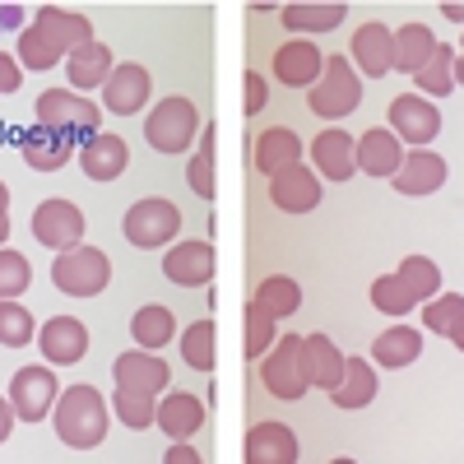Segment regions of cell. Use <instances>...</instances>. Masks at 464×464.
<instances>
[{"label": "cell", "instance_id": "obj_1", "mask_svg": "<svg viewBox=\"0 0 464 464\" xmlns=\"http://www.w3.org/2000/svg\"><path fill=\"white\" fill-rule=\"evenodd\" d=\"M84 43H93V19L74 14V10H61V5H43L24 24L14 56H19L24 70H52Z\"/></svg>", "mask_w": 464, "mask_h": 464}, {"label": "cell", "instance_id": "obj_2", "mask_svg": "<svg viewBox=\"0 0 464 464\" xmlns=\"http://www.w3.org/2000/svg\"><path fill=\"white\" fill-rule=\"evenodd\" d=\"M52 422L70 450H93L107 437V404L93 385H65L52 409Z\"/></svg>", "mask_w": 464, "mask_h": 464}, {"label": "cell", "instance_id": "obj_3", "mask_svg": "<svg viewBox=\"0 0 464 464\" xmlns=\"http://www.w3.org/2000/svg\"><path fill=\"white\" fill-rule=\"evenodd\" d=\"M33 116H37V126H52V130H65L74 140H93L102 135V107L84 93H74V89H47V93H37L33 102Z\"/></svg>", "mask_w": 464, "mask_h": 464}, {"label": "cell", "instance_id": "obj_4", "mask_svg": "<svg viewBox=\"0 0 464 464\" xmlns=\"http://www.w3.org/2000/svg\"><path fill=\"white\" fill-rule=\"evenodd\" d=\"M306 102H312V111L321 121H343V116L362 102V80H358L353 61L343 52H325V70H321V80H316Z\"/></svg>", "mask_w": 464, "mask_h": 464}, {"label": "cell", "instance_id": "obj_5", "mask_svg": "<svg viewBox=\"0 0 464 464\" xmlns=\"http://www.w3.org/2000/svg\"><path fill=\"white\" fill-rule=\"evenodd\" d=\"M196 135H200V111L181 93L163 98L144 116V140H149V149H159V153H186L190 144H196Z\"/></svg>", "mask_w": 464, "mask_h": 464}, {"label": "cell", "instance_id": "obj_6", "mask_svg": "<svg viewBox=\"0 0 464 464\" xmlns=\"http://www.w3.org/2000/svg\"><path fill=\"white\" fill-rule=\"evenodd\" d=\"M121 232H126V242L140 246V251H159L168 242H177V232H181V209L163 196H144L126 209L121 218Z\"/></svg>", "mask_w": 464, "mask_h": 464}, {"label": "cell", "instance_id": "obj_7", "mask_svg": "<svg viewBox=\"0 0 464 464\" xmlns=\"http://www.w3.org/2000/svg\"><path fill=\"white\" fill-rule=\"evenodd\" d=\"M52 284H56L65 297H98V293L111 284V260H107L98 246L80 242L74 251H61V256H56Z\"/></svg>", "mask_w": 464, "mask_h": 464}, {"label": "cell", "instance_id": "obj_8", "mask_svg": "<svg viewBox=\"0 0 464 464\" xmlns=\"http://www.w3.org/2000/svg\"><path fill=\"white\" fill-rule=\"evenodd\" d=\"M260 385L275 400H302L306 372H302V334H279L275 348L260 358Z\"/></svg>", "mask_w": 464, "mask_h": 464}, {"label": "cell", "instance_id": "obj_9", "mask_svg": "<svg viewBox=\"0 0 464 464\" xmlns=\"http://www.w3.org/2000/svg\"><path fill=\"white\" fill-rule=\"evenodd\" d=\"M61 391H65V385H56V372H52L47 362L19 367V372L10 376V409H14V418H24V422H43V418L56 409Z\"/></svg>", "mask_w": 464, "mask_h": 464}, {"label": "cell", "instance_id": "obj_10", "mask_svg": "<svg viewBox=\"0 0 464 464\" xmlns=\"http://www.w3.org/2000/svg\"><path fill=\"white\" fill-rule=\"evenodd\" d=\"M84 209L70 200H43L33 209V237L43 242L47 251H74L84 242Z\"/></svg>", "mask_w": 464, "mask_h": 464}, {"label": "cell", "instance_id": "obj_11", "mask_svg": "<svg viewBox=\"0 0 464 464\" xmlns=\"http://www.w3.org/2000/svg\"><path fill=\"white\" fill-rule=\"evenodd\" d=\"M111 381H116V391H121V395H140V400L159 404V391H168L172 372H168V362L159 353H116Z\"/></svg>", "mask_w": 464, "mask_h": 464}, {"label": "cell", "instance_id": "obj_12", "mask_svg": "<svg viewBox=\"0 0 464 464\" xmlns=\"http://www.w3.org/2000/svg\"><path fill=\"white\" fill-rule=\"evenodd\" d=\"M391 130L413 144V149H428L441 135V107L432 98H418V93H400L391 102Z\"/></svg>", "mask_w": 464, "mask_h": 464}, {"label": "cell", "instance_id": "obj_13", "mask_svg": "<svg viewBox=\"0 0 464 464\" xmlns=\"http://www.w3.org/2000/svg\"><path fill=\"white\" fill-rule=\"evenodd\" d=\"M348 61H353L358 74H372V80H385L395 70V28L385 24H362L348 43Z\"/></svg>", "mask_w": 464, "mask_h": 464}, {"label": "cell", "instance_id": "obj_14", "mask_svg": "<svg viewBox=\"0 0 464 464\" xmlns=\"http://www.w3.org/2000/svg\"><path fill=\"white\" fill-rule=\"evenodd\" d=\"M214 265H218L214 242L190 237V242H177V246L163 256V275H168L172 284H181V288H205V284L214 279Z\"/></svg>", "mask_w": 464, "mask_h": 464}, {"label": "cell", "instance_id": "obj_15", "mask_svg": "<svg viewBox=\"0 0 464 464\" xmlns=\"http://www.w3.org/2000/svg\"><path fill=\"white\" fill-rule=\"evenodd\" d=\"M325 70V52L312 43V37H293L275 52V80L288 84V89H316Z\"/></svg>", "mask_w": 464, "mask_h": 464}, {"label": "cell", "instance_id": "obj_16", "mask_svg": "<svg viewBox=\"0 0 464 464\" xmlns=\"http://www.w3.org/2000/svg\"><path fill=\"white\" fill-rule=\"evenodd\" d=\"M149 93H153L149 70L135 65V61H121L111 70V80L102 84V107L116 111V116H135V111L149 107Z\"/></svg>", "mask_w": 464, "mask_h": 464}, {"label": "cell", "instance_id": "obj_17", "mask_svg": "<svg viewBox=\"0 0 464 464\" xmlns=\"http://www.w3.org/2000/svg\"><path fill=\"white\" fill-rule=\"evenodd\" d=\"M37 348H43L47 367H70V362H80L89 353V330L74 316H52L43 330H37Z\"/></svg>", "mask_w": 464, "mask_h": 464}, {"label": "cell", "instance_id": "obj_18", "mask_svg": "<svg viewBox=\"0 0 464 464\" xmlns=\"http://www.w3.org/2000/svg\"><path fill=\"white\" fill-rule=\"evenodd\" d=\"M269 200L284 214H312L321 205V177L312 168H284L279 177H269Z\"/></svg>", "mask_w": 464, "mask_h": 464}, {"label": "cell", "instance_id": "obj_19", "mask_svg": "<svg viewBox=\"0 0 464 464\" xmlns=\"http://www.w3.org/2000/svg\"><path fill=\"white\" fill-rule=\"evenodd\" d=\"M19 153H24V163L33 172H61L74 159V135L52 130V126H33V130H24Z\"/></svg>", "mask_w": 464, "mask_h": 464}, {"label": "cell", "instance_id": "obj_20", "mask_svg": "<svg viewBox=\"0 0 464 464\" xmlns=\"http://www.w3.org/2000/svg\"><path fill=\"white\" fill-rule=\"evenodd\" d=\"M391 181L400 196H432V190L446 186V159L432 149H413V153H404V163Z\"/></svg>", "mask_w": 464, "mask_h": 464}, {"label": "cell", "instance_id": "obj_21", "mask_svg": "<svg viewBox=\"0 0 464 464\" xmlns=\"http://www.w3.org/2000/svg\"><path fill=\"white\" fill-rule=\"evenodd\" d=\"M312 163L321 177L330 181H348L358 172V140L348 135V130H321L312 140Z\"/></svg>", "mask_w": 464, "mask_h": 464}, {"label": "cell", "instance_id": "obj_22", "mask_svg": "<svg viewBox=\"0 0 464 464\" xmlns=\"http://www.w3.org/2000/svg\"><path fill=\"white\" fill-rule=\"evenodd\" d=\"M246 464H297V437L288 422H256L246 432Z\"/></svg>", "mask_w": 464, "mask_h": 464}, {"label": "cell", "instance_id": "obj_23", "mask_svg": "<svg viewBox=\"0 0 464 464\" xmlns=\"http://www.w3.org/2000/svg\"><path fill=\"white\" fill-rule=\"evenodd\" d=\"M400 163H404V144H400V135L391 130V126H372V130H362V140H358V172H367V177H395L400 172Z\"/></svg>", "mask_w": 464, "mask_h": 464}, {"label": "cell", "instance_id": "obj_24", "mask_svg": "<svg viewBox=\"0 0 464 464\" xmlns=\"http://www.w3.org/2000/svg\"><path fill=\"white\" fill-rule=\"evenodd\" d=\"M80 168H84V177L89 181H116L126 168H130V149H126V140L121 135H93L84 149H80Z\"/></svg>", "mask_w": 464, "mask_h": 464}, {"label": "cell", "instance_id": "obj_25", "mask_svg": "<svg viewBox=\"0 0 464 464\" xmlns=\"http://www.w3.org/2000/svg\"><path fill=\"white\" fill-rule=\"evenodd\" d=\"M348 19V5L343 0H297V5H284L279 10V24L288 33H302V37H312V33H330Z\"/></svg>", "mask_w": 464, "mask_h": 464}, {"label": "cell", "instance_id": "obj_26", "mask_svg": "<svg viewBox=\"0 0 464 464\" xmlns=\"http://www.w3.org/2000/svg\"><path fill=\"white\" fill-rule=\"evenodd\" d=\"M159 432H168L172 441H190L200 428H205V404L196 395H186V391H172L159 400Z\"/></svg>", "mask_w": 464, "mask_h": 464}, {"label": "cell", "instance_id": "obj_27", "mask_svg": "<svg viewBox=\"0 0 464 464\" xmlns=\"http://www.w3.org/2000/svg\"><path fill=\"white\" fill-rule=\"evenodd\" d=\"M297 163H302V140H297V130L269 126V130L256 135V168H260L265 177H279L284 168H297Z\"/></svg>", "mask_w": 464, "mask_h": 464}, {"label": "cell", "instance_id": "obj_28", "mask_svg": "<svg viewBox=\"0 0 464 464\" xmlns=\"http://www.w3.org/2000/svg\"><path fill=\"white\" fill-rule=\"evenodd\" d=\"M302 372H306V385L334 391V381L343 376V353L334 348L330 334H306L302 339Z\"/></svg>", "mask_w": 464, "mask_h": 464}, {"label": "cell", "instance_id": "obj_29", "mask_svg": "<svg viewBox=\"0 0 464 464\" xmlns=\"http://www.w3.org/2000/svg\"><path fill=\"white\" fill-rule=\"evenodd\" d=\"M65 70H70V84L89 93V89H102V84L111 80L116 61H111V47H102L98 37H93V43L74 47V52L65 56Z\"/></svg>", "mask_w": 464, "mask_h": 464}, {"label": "cell", "instance_id": "obj_30", "mask_svg": "<svg viewBox=\"0 0 464 464\" xmlns=\"http://www.w3.org/2000/svg\"><path fill=\"white\" fill-rule=\"evenodd\" d=\"M334 409H367L376 400V372L367 358H343V376L334 381L330 391Z\"/></svg>", "mask_w": 464, "mask_h": 464}, {"label": "cell", "instance_id": "obj_31", "mask_svg": "<svg viewBox=\"0 0 464 464\" xmlns=\"http://www.w3.org/2000/svg\"><path fill=\"white\" fill-rule=\"evenodd\" d=\"M130 334H135V343L144 348V353H163V348L177 339V316L163 302H149L130 316Z\"/></svg>", "mask_w": 464, "mask_h": 464}, {"label": "cell", "instance_id": "obj_32", "mask_svg": "<svg viewBox=\"0 0 464 464\" xmlns=\"http://www.w3.org/2000/svg\"><path fill=\"white\" fill-rule=\"evenodd\" d=\"M418 353H422V334H418L413 325H391V330H381V334L372 339V362L391 367V372L418 362Z\"/></svg>", "mask_w": 464, "mask_h": 464}, {"label": "cell", "instance_id": "obj_33", "mask_svg": "<svg viewBox=\"0 0 464 464\" xmlns=\"http://www.w3.org/2000/svg\"><path fill=\"white\" fill-rule=\"evenodd\" d=\"M432 52H437V37H432V28L428 24H404V28H395V70H404V74H418L422 65L432 61Z\"/></svg>", "mask_w": 464, "mask_h": 464}, {"label": "cell", "instance_id": "obj_34", "mask_svg": "<svg viewBox=\"0 0 464 464\" xmlns=\"http://www.w3.org/2000/svg\"><path fill=\"white\" fill-rule=\"evenodd\" d=\"M251 306H260L269 321H284V316H293L297 306H302V288H297V279H288V275H269V279L256 284Z\"/></svg>", "mask_w": 464, "mask_h": 464}, {"label": "cell", "instance_id": "obj_35", "mask_svg": "<svg viewBox=\"0 0 464 464\" xmlns=\"http://www.w3.org/2000/svg\"><path fill=\"white\" fill-rule=\"evenodd\" d=\"M218 135H214V126L209 130H200V149H196V159L186 163V186L196 190L200 200H214L218 196Z\"/></svg>", "mask_w": 464, "mask_h": 464}, {"label": "cell", "instance_id": "obj_36", "mask_svg": "<svg viewBox=\"0 0 464 464\" xmlns=\"http://www.w3.org/2000/svg\"><path fill=\"white\" fill-rule=\"evenodd\" d=\"M181 358L196 372H214V362H218V325L209 316L181 330Z\"/></svg>", "mask_w": 464, "mask_h": 464}, {"label": "cell", "instance_id": "obj_37", "mask_svg": "<svg viewBox=\"0 0 464 464\" xmlns=\"http://www.w3.org/2000/svg\"><path fill=\"white\" fill-rule=\"evenodd\" d=\"M422 325H428L432 334H441V339H459L464 334V297L459 293H441V297H432L428 306H422Z\"/></svg>", "mask_w": 464, "mask_h": 464}, {"label": "cell", "instance_id": "obj_38", "mask_svg": "<svg viewBox=\"0 0 464 464\" xmlns=\"http://www.w3.org/2000/svg\"><path fill=\"white\" fill-rule=\"evenodd\" d=\"M395 275L409 284V293H413L418 302H432V297H441V265H437L432 256H404Z\"/></svg>", "mask_w": 464, "mask_h": 464}, {"label": "cell", "instance_id": "obj_39", "mask_svg": "<svg viewBox=\"0 0 464 464\" xmlns=\"http://www.w3.org/2000/svg\"><path fill=\"white\" fill-rule=\"evenodd\" d=\"M413 84H418V93H432V98L450 93V89H455V47L437 43L432 61H428V65H422V70L413 74Z\"/></svg>", "mask_w": 464, "mask_h": 464}, {"label": "cell", "instance_id": "obj_40", "mask_svg": "<svg viewBox=\"0 0 464 464\" xmlns=\"http://www.w3.org/2000/svg\"><path fill=\"white\" fill-rule=\"evenodd\" d=\"M372 306L381 316H409L418 297L409 293V284L400 275H381V279H372Z\"/></svg>", "mask_w": 464, "mask_h": 464}, {"label": "cell", "instance_id": "obj_41", "mask_svg": "<svg viewBox=\"0 0 464 464\" xmlns=\"http://www.w3.org/2000/svg\"><path fill=\"white\" fill-rule=\"evenodd\" d=\"M33 284V265L28 256L10 251V246H0V302H19Z\"/></svg>", "mask_w": 464, "mask_h": 464}, {"label": "cell", "instance_id": "obj_42", "mask_svg": "<svg viewBox=\"0 0 464 464\" xmlns=\"http://www.w3.org/2000/svg\"><path fill=\"white\" fill-rule=\"evenodd\" d=\"M37 339V325H33V312L19 302H0V343L5 348H28Z\"/></svg>", "mask_w": 464, "mask_h": 464}, {"label": "cell", "instance_id": "obj_43", "mask_svg": "<svg viewBox=\"0 0 464 464\" xmlns=\"http://www.w3.org/2000/svg\"><path fill=\"white\" fill-rule=\"evenodd\" d=\"M111 409H116V418H121V428H135V432L153 428V418H159V404H153V400H140V395H121V391L111 395Z\"/></svg>", "mask_w": 464, "mask_h": 464}, {"label": "cell", "instance_id": "obj_44", "mask_svg": "<svg viewBox=\"0 0 464 464\" xmlns=\"http://www.w3.org/2000/svg\"><path fill=\"white\" fill-rule=\"evenodd\" d=\"M275 325H279V321H269V316L260 312V306H246V358H256V362H260V358L269 353V348H275V339H279V334H275Z\"/></svg>", "mask_w": 464, "mask_h": 464}, {"label": "cell", "instance_id": "obj_45", "mask_svg": "<svg viewBox=\"0 0 464 464\" xmlns=\"http://www.w3.org/2000/svg\"><path fill=\"white\" fill-rule=\"evenodd\" d=\"M242 89H246V116H260V111H265V98H269V84H265V74H260V70H246Z\"/></svg>", "mask_w": 464, "mask_h": 464}, {"label": "cell", "instance_id": "obj_46", "mask_svg": "<svg viewBox=\"0 0 464 464\" xmlns=\"http://www.w3.org/2000/svg\"><path fill=\"white\" fill-rule=\"evenodd\" d=\"M19 80H24V65H19V56L0 52V98L14 93V89H19Z\"/></svg>", "mask_w": 464, "mask_h": 464}, {"label": "cell", "instance_id": "obj_47", "mask_svg": "<svg viewBox=\"0 0 464 464\" xmlns=\"http://www.w3.org/2000/svg\"><path fill=\"white\" fill-rule=\"evenodd\" d=\"M163 464H205V459H200V450L190 446V441H172L168 455H163Z\"/></svg>", "mask_w": 464, "mask_h": 464}, {"label": "cell", "instance_id": "obj_48", "mask_svg": "<svg viewBox=\"0 0 464 464\" xmlns=\"http://www.w3.org/2000/svg\"><path fill=\"white\" fill-rule=\"evenodd\" d=\"M24 19H28L24 5H0V33H14V28L24 33Z\"/></svg>", "mask_w": 464, "mask_h": 464}, {"label": "cell", "instance_id": "obj_49", "mask_svg": "<svg viewBox=\"0 0 464 464\" xmlns=\"http://www.w3.org/2000/svg\"><path fill=\"white\" fill-rule=\"evenodd\" d=\"M10 242V186L0 181V246Z\"/></svg>", "mask_w": 464, "mask_h": 464}, {"label": "cell", "instance_id": "obj_50", "mask_svg": "<svg viewBox=\"0 0 464 464\" xmlns=\"http://www.w3.org/2000/svg\"><path fill=\"white\" fill-rule=\"evenodd\" d=\"M10 432H14V409H10L5 395H0V441H10Z\"/></svg>", "mask_w": 464, "mask_h": 464}, {"label": "cell", "instance_id": "obj_51", "mask_svg": "<svg viewBox=\"0 0 464 464\" xmlns=\"http://www.w3.org/2000/svg\"><path fill=\"white\" fill-rule=\"evenodd\" d=\"M441 14H446V19H450V24H455V19H459V24H464V5H441Z\"/></svg>", "mask_w": 464, "mask_h": 464}, {"label": "cell", "instance_id": "obj_52", "mask_svg": "<svg viewBox=\"0 0 464 464\" xmlns=\"http://www.w3.org/2000/svg\"><path fill=\"white\" fill-rule=\"evenodd\" d=\"M330 464H358V459H348V455H343V459H330Z\"/></svg>", "mask_w": 464, "mask_h": 464}, {"label": "cell", "instance_id": "obj_53", "mask_svg": "<svg viewBox=\"0 0 464 464\" xmlns=\"http://www.w3.org/2000/svg\"><path fill=\"white\" fill-rule=\"evenodd\" d=\"M455 348H459V353H464V334H459V339H455Z\"/></svg>", "mask_w": 464, "mask_h": 464}, {"label": "cell", "instance_id": "obj_54", "mask_svg": "<svg viewBox=\"0 0 464 464\" xmlns=\"http://www.w3.org/2000/svg\"><path fill=\"white\" fill-rule=\"evenodd\" d=\"M459 56H464V43H459Z\"/></svg>", "mask_w": 464, "mask_h": 464}]
</instances>
